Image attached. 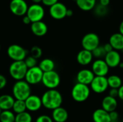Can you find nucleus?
<instances>
[{
  "label": "nucleus",
  "instance_id": "f257e3e1",
  "mask_svg": "<svg viewBox=\"0 0 123 122\" xmlns=\"http://www.w3.org/2000/svg\"><path fill=\"white\" fill-rule=\"evenodd\" d=\"M43 106L50 110H53L61 106L63 103V97L61 93L55 89H48L41 97Z\"/></svg>",
  "mask_w": 123,
  "mask_h": 122
},
{
  "label": "nucleus",
  "instance_id": "f03ea898",
  "mask_svg": "<svg viewBox=\"0 0 123 122\" xmlns=\"http://www.w3.org/2000/svg\"><path fill=\"white\" fill-rule=\"evenodd\" d=\"M12 94L15 99L25 101L31 95L30 85L25 80L17 81L12 87Z\"/></svg>",
  "mask_w": 123,
  "mask_h": 122
},
{
  "label": "nucleus",
  "instance_id": "7ed1b4c3",
  "mask_svg": "<svg viewBox=\"0 0 123 122\" xmlns=\"http://www.w3.org/2000/svg\"><path fill=\"white\" fill-rule=\"evenodd\" d=\"M90 93L91 88L88 85L77 82L71 90V96L75 101L81 103L89 99Z\"/></svg>",
  "mask_w": 123,
  "mask_h": 122
},
{
  "label": "nucleus",
  "instance_id": "20e7f679",
  "mask_svg": "<svg viewBox=\"0 0 123 122\" xmlns=\"http://www.w3.org/2000/svg\"><path fill=\"white\" fill-rule=\"evenodd\" d=\"M28 68L24 60L14 61L9 66V72L12 78L16 81L23 80L25 77Z\"/></svg>",
  "mask_w": 123,
  "mask_h": 122
},
{
  "label": "nucleus",
  "instance_id": "39448f33",
  "mask_svg": "<svg viewBox=\"0 0 123 122\" xmlns=\"http://www.w3.org/2000/svg\"><path fill=\"white\" fill-rule=\"evenodd\" d=\"M43 84L48 89L56 88L61 83V77L59 74L53 70L43 73L42 78Z\"/></svg>",
  "mask_w": 123,
  "mask_h": 122
},
{
  "label": "nucleus",
  "instance_id": "423d86ee",
  "mask_svg": "<svg viewBox=\"0 0 123 122\" xmlns=\"http://www.w3.org/2000/svg\"><path fill=\"white\" fill-rule=\"evenodd\" d=\"M43 71L37 65L28 68L26 73L25 80L30 85H36L42 82V78L43 76Z\"/></svg>",
  "mask_w": 123,
  "mask_h": 122
},
{
  "label": "nucleus",
  "instance_id": "0eeeda50",
  "mask_svg": "<svg viewBox=\"0 0 123 122\" xmlns=\"http://www.w3.org/2000/svg\"><path fill=\"white\" fill-rule=\"evenodd\" d=\"M99 45H100V39L99 37L96 33L89 32L86 34L82 37L81 45L83 49L92 51Z\"/></svg>",
  "mask_w": 123,
  "mask_h": 122
},
{
  "label": "nucleus",
  "instance_id": "6e6552de",
  "mask_svg": "<svg viewBox=\"0 0 123 122\" xmlns=\"http://www.w3.org/2000/svg\"><path fill=\"white\" fill-rule=\"evenodd\" d=\"M27 50L19 45H11L7 48V55L13 61L24 60L27 57Z\"/></svg>",
  "mask_w": 123,
  "mask_h": 122
},
{
  "label": "nucleus",
  "instance_id": "1a4fd4ad",
  "mask_svg": "<svg viewBox=\"0 0 123 122\" xmlns=\"http://www.w3.org/2000/svg\"><path fill=\"white\" fill-rule=\"evenodd\" d=\"M26 14L32 22L41 21L45 16V9L40 4H33L28 6Z\"/></svg>",
  "mask_w": 123,
  "mask_h": 122
},
{
  "label": "nucleus",
  "instance_id": "9d476101",
  "mask_svg": "<svg viewBox=\"0 0 123 122\" xmlns=\"http://www.w3.org/2000/svg\"><path fill=\"white\" fill-rule=\"evenodd\" d=\"M109 88L107 78L106 76H97L90 83V88L96 93H102Z\"/></svg>",
  "mask_w": 123,
  "mask_h": 122
},
{
  "label": "nucleus",
  "instance_id": "9b49d317",
  "mask_svg": "<svg viewBox=\"0 0 123 122\" xmlns=\"http://www.w3.org/2000/svg\"><path fill=\"white\" fill-rule=\"evenodd\" d=\"M67 10L68 8L64 4L58 1L57 3L50 6L49 13L53 19L56 20H61L66 17Z\"/></svg>",
  "mask_w": 123,
  "mask_h": 122
},
{
  "label": "nucleus",
  "instance_id": "f8f14e48",
  "mask_svg": "<svg viewBox=\"0 0 123 122\" xmlns=\"http://www.w3.org/2000/svg\"><path fill=\"white\" fill-rule=\"evenodd\" d=\"M9 9L14 15L22 17L27 14L28 6L25 0H12L9 4Z\"/></svg>",
  "mask_w": 123,
  "mask_h": 122
},
{
  "label": "nucleus",
  "instance_id": "ddd939ff",
  "mask_svg": "<svg viewBox=\"0 0 123 122\" xmlns=\"http://www.w3.org/2000/svg\"><path fill=\"white\" fill-rule=\"evenodd\" d=\"M110 68L105 59H96L92 62V70L97 76H106L109 73Z\"/></svg>",
  "mask_w": 123,
  "mask_h": 122
},
{
  "label": "nucleus",
  "instance_id": "4468645a",
  "mask_svg": "<svg viewBox=\"0 0 123 122\" xmlns=\"http://www.w3.org/2000/svg\"><path fill=\"white\" fill-rule=\"evenodd\" d=\"M25 101L27 110H28L29 111H32V112L37 111L40 110L43 106L41 98L37 95L31 94L30 96H28V98H27L25 100Z\"/></svg>",
  "mask_w": 123,
  "mask_h": 122
},
{
  "label": "nucleus",
  "instance_id": "2eb2a0df",
  "mask_svg": "<svg viewBox=\"0 0 123 122\" xmlns=\"http://www.w3.org/2000/svg\"><path fill=\"white\" fill-rule=\"evenodd\" d=\"M105 60L110 68H117L121 63V55L117 50H113L107 52L105 57Z\"/></svg>",
  "mask_w": 123,
  "mask_h": 122
},
{
  "label": "nucleus",
  "instance_id": "dca6fc26",
  "mask_svg": "<svg viewBox=\"0 0 123 122\" xmlns=\"http://www.w3.org/2000/svg\"><path fill=\"white\" fill-rule=\"evenodd\" d=\"M95 75L92 70L82 69L78 72L76 75V80L78 83H81L89 86L90 85Z\"/></svg>",
  "mask_w": 123,
  "mask_h": 122
},
{
  "label": "nucleus",
  "instance_id": "f3484780",
  "mask_svg": "<svg viewBox=\"0 0 123 122\" xmlns=\"http://www.w3.org/2000/svg\"><path fill=\"white\" fill-rule=\"evenodd\" d=\"M94 56L92 52L86 49H82L80 50L76 55V60L78 63L82 66H86L89 65L93 60Z\"/></svg>",
  "mask_w": 123,
  "mask_h": 122
},
{
  "label": "nucleus",
  "instance_id": "a211bd4d",
  "mask_svg": "<svg viewBox=\"0 0 123 122\" xmlns=\"http://www.w3.org/2000/svg\"><path fill=\"white\" fill-rule=\"evenodd\" d=\"M30 29L32 32L37 37H43L46 35L48 32V26L47 24L41 21H37L32 22L30 25Z\"/></svg>",
  "mask_w": 123,
  "mask_h": 122
},
{
  "label": "nucleus",
  "instance_id": "6ab92c4d",
  "mask_svg": "<svg viewBox=\"0 0 123 122\" xmlns=\"http://www.w3.org/2000/svg\"><path fill=\"white\" fill-rule=\"evenodd\" d=\"M68 118L67 110L61 106L53 110L52 119L55 122H66Z\"/></svg>",
  "mask_w": 123,
  "mask_h": 122
},
{
  "label": "nucleus",
  "instance_id": "aec40b11",
  "mask_svg": "<svg viewBox=\"0 0 123 122\" xmlns=\"http://www.w3.org/2000/svg\"><path fill=\"white\" fill-rule=\"evenodd\" d=\"M117 101L116 98L112 97L110 96H105L102 101V107L108 112H112L116 111L117 107Z\"/></svg>",
  "mask_w": 123,
  "mask_h": 122
},
{
  "label": "nucleus",
  "instance_id": "412c9836",
  "mask_svg": "<svg viewBox=\"0 0 123 122\" xmlns=\"http://www.w3.org/2000/svg\"><path fill=\"white\" fill-rule=\"evenodd\" d=\"M94 122H111L110 112L104 109H98L95 110L92 114Z\"/></svg>",
  "mask_w": 123,
  "mask_h": 122
},
{
  "label": "nucleus",
  "instance_id": "4be33fe9",
  "mask_svg": "<svg viewBox=\"0 0 123 122\" xmlns=\"http://www.w3.org/2000/svg\"><path fill=\"white\" fill-rule=\"evenodd\" d=\"M109 42L114 50H123V35L120 32L112 34L109 39Z\"/></svg>",
  "mask_w": 123,
  "mask_h": 122
},
{
  "label": "nucleus",
  "instance_id": "5701e85b",
  "mask_svg": "<svg viewBox=\"0 0 123 122\" xmlns=\"http://www.w3.org/2000/svg\"><path fill=\"white\" fill-rule=\"evenodd\" d=\"M15 99L9 94L0 96V108L1 110H11L12 109Z\"/></svg>",
  "mask_w": 123,
  "mask_h": 122
},
{
  "label": "nucleus",
  "instance_id": "b1692460",
  "mask_svg": "<svg viewBox=\"0 0 123 122\" xmlns=\"http://www.w3.org/2000/svg\"><path fill=\"white\" fill-rule=\"evenodd\" d=\"M77 6L84 12L93 10L97 4V0H75Z\"/></svg>",
  "mask_w": 123,
  "mask_h": 122
},
{
  "label": "nucleus",
  "instance_id": "393cba45",
  "mask_svg": "<svg viewBox=\"0 0 123 122\" xmlns=\"http://www.w3.org/2000/svg\"><path fill=\"white\" fill-rule=\"evenodd\" d=\"M38 66L44 73L48 72L55 69V63L53 60L50 58H45L40 61Z\"/></svg>",
  "mask_w": 123,
  "mask_h": 122
},
{
  "label": "nucleus",
  "instance_id": "a878e982",
  "mask_svg": "<svg viewBox=\"0 0 123 122\" xmlns=\"http://www.w3.org/2000/svg\"><path fill=\"white\" fill-rule=\"evenodd\" d=\"M107 82L110 88H119L123 85L122 79L117 75H112L107 78Z\"/></svg>",
  "mask_w": 123,
  "mask_h": 122
},
{
  "label": "nucleus",
  "instance_id": "bb28decb",
  "mask_svg": "<svg viewBox=\"0 0 123 122\" xmlns=\"http://www.w3.org/2000/svg\"><path fill=\"white\" fill-rule=\"evenodd\" d=\"M15 116L11 110H2L0 114V122H14Z\"/></svg>",
  "mask_w": 123,
  "mask_h": 122
},
{
  "label": "nucleus",
  "instance_id": "cd10ccee",
  "mask_svg": "<svg viewBox=\"0 0 123 122\" xmlns=\"http://www.w3.org/2000/svg\"><path fill=\"white\" fill-rule=\"evenodd\" d=\"M13 112L17 114H19L22 112H24L27 110V107H26V104H25V101L23 100H18V99H15L12 109Z\"/></svg>",
  "mask_w": 123,
  "mask_h": 122
},
{
  "label": "nucleus",
  "instance_id": "c85d7f7f",
  "mask_svg": "<svg viewBox=\"0 0 123 122\" xmlns=\"http://www.w3.org/2000/svg\"><path fill=\"white\" fill-rule=\"evenodd\" d=\"M93 10H94V14L97 17H104L109 12L108 7L105 6H103V5L100 4L99 3L98 4H96V6L94 8Z\"/></svg>",
  "mask_w": 123,
  "mask_h": 122
},
{
  "label": "nucleus",
  "instance_id": "c756f323",
  "mask_svg": "<svg viewBox=\"0 0 123 122\" xmlns=\"http://www.w3.org/2000/svg\"><path fill=\"white\" fill-rule=\"evenodd\" d=\"M15 122H32V117L29 112L25 111L16 114Z\"/></svg>",
  "mask_w": 123,
  "mask_h": 122
},
{
  "label": "nucleus",
  "instance_id": "7c9ffc66",
  "mask_svg": "<svg viewBox=\"0 0 123 122\" xmlns=\"http://www.w3.org/2000/svg\"><path fill=\"white\" fill-rule=\"evenodd\" d=\"M94 58H97V59H103L105 58L107 52L105 51L103 45H99L98 47H97L94 50L92 51Z\"/></svg>",
  "mask_w": 123,
  "mask_h": 122
},
{
  "label": "nucleus",
  "instance_id": "2f4dec72",
  "mask_svg": "<svg viewBox=\"0 0 123 122\" xmlns=\"http://www.w3.org/2000/svg\"><path fill=\"white\" fill-rule=\"evenodd\" d=\"M27 67L28 68H32V67H35L37 65V59L35 58L34 57H32V55L30 56H27L25 58V59L24 60Z\"/></svg>",
  "mask_w": 123,
  "mask_h": 122
},
{
  "label": "nucleus",
  "instance_id": "473e14b6",
  "mask_svg": "<svg viewBox=\"0 0 123 122\" xmlns=\"http://www.w3.org/2000/svg\"><path fill=\"white\" fill-rule=\"evenodd\" d=\"M30 54L32 57H34L36 59L40 58L43 55L42 49L38 46H33L30 50Z\"/></svg>",
  "mask_w": 123,
  "mask_h": 122
},
{
  "label": "nucleus",
  "instance_id": "72a5a7b5",
  "mask_svg": "<svg viewBox=\"0 0 123 122\" xmlns=\"http://www.w3.org/2000/svg\"><path fill=\"white\" fill-rule=\"evenodd\" d=\"M35 122H53V120L48 115H40L36 119Z\"/></svg>",
  "mask_w": 123,
  "mask_h": 122
},
{
  "label": "nucleus",
  "instance_id": "f704fd0d",
  "mask_svg": "<svg viewBox=\"0 0 123 122\" xmlns=\"http://www.w3.org/2000/svg\"><path fill=\"white\" fill-rule=\"evenodd\" d=\"M110 119H111V122H116L119 118V114L116 111L110 112Z\"/></svg>",
  "mask_w": 123,
  "mask_h": 122
},
{
  "label": "nucleus",
  "instance_id": "c9c22d12",
  "mask_svg": "<svg viewBox=\"0 0 123 122\" xmlns=\"http://www.w3.org/2000/svg\"><path fill=\"white\" fill-rule=\"evenodd\" d=\"M6 83H7V81L5 76L0 74V90L3 89L6 86Z\"/></svg>",
  "mask_w": 123,
  "mask_h": 122
},
{
  "label": "nucleus",
  "instance_id": "e433bc0d",
  "mask_svg": "<svg viewBox=\"0 0 123 122\" xmlns=\"http://www.w3.org/2000/svg\"><path fill=\"white\" fill-rule=\"evenodd\" d=\"M58 1V0H42V3L47 6H51L52 5L57 3Z\"/></svg>",
  "mask_w": 123,
  "mask_h": 122
},
{
  "label": "nucleus",
  "instance_id": "4c0bfd02",
  "mask_svg": "<svg viewBox=\"0 0 123 122\" xmlns=\"http://www.w3.org/2000/svg\"><path fill=\"white\" fill-rule=\"evenodd\" d=\"M109 96L114 98L118 97V88H111L109 91Z\"/></svg>",
  "mask_w": 123,
  "mask_h": 122
},
{
  "label": "nucleus",
  "instance_id": "58836bf2",
  "mask_svg": "<svg viewBox=\"0 0 123 122\" xmlns=\"http://www.w3.org/2000/svg\"><path fill=\"white\" fill-rule=\"evenodd\" d=\"M103 47H104V48H105V51L107 52V53L114 50V49H113V47H112V45H110V42L106 43L105 45H103Z\"/></svg>",
  "mask_w": 123,
  "mask_h": 122
},
{
  "label": "nucleus",
  "instance_id": "ea45409f",
  "mask_svg": "<svg viewBox=\"0 0 123 122\" xmlns=\"http://www.w3.org/2000/svg\"><path fill=\"white\" fill-rule=\"evenodd\" d=\"M22 22H23V23H24L25 24H31V23H32L30 19L27 17V14L24 15V17H23V18H22Z\"/></svg>",
  "mask_w": 123,
  "mask_h": 122
},
{
  "label": "nucleus",
  "instance_id": "a19ab883",
  "mask_svg": "<svg viewBox=\"0 0 123 122\" xmlns=\"http://www.w3.org/2000/svg\"><path fill=\"white\" fill-rule=\"evenodd\" d=\"M118 97L123 101V84L118 88Z\"/></svg>",
  "mask_w": 123,
  "mask_h": 122
},
{
  "label": "nucleus",
  "instance_id": "79ce46f5",
  "mask_svg": "<svg viewBox=\"0 0 123 122\" xmlns=\"http://www.w3.org/2000/svg\"><path fill=\"white\" fill-rule=\"evenodd\" d=\"M99 4L105 6H108L110 3V0H99Z\"/></svg>",
  "mask_w": 123,
  "mask_h": 122
},
{
  "label": "nucleus",
  "instance_id": "37998d69",
  "mask_svg": "<svg viewBox=\"0 0 123 122\" xmlns=\"http://www.w3.org/2000/svg\"><path fill=\"white\" fill-rule=\"evenodd\" d=\"M73 14H74V12H73V10H72V9H68V10H67V13H66V17H70L73 16Z\"/></svg>",
  "mask_w": 123,
  "mask_h": 122
},
{
  "label": "nucleus",
  "instance_id": "c03bdc74",
  "mask_svg": "<svg viewBox=\"0 0 123 122\" xmlns=\"http://www.w3.org/2000/svg\"><path fill=\"white\" fill-rule=\"evenodd\" d=\"M119 32H120L123 35V20L121 22V23L120 24V27H119Z\"/></svg>",
  "mask_w": 123,
  "mask_h": 122
},
{
  "label": "nucleus",
  "instance_id": "a18cd8bd",
  "mask_svg": "<svg viewBox=\"0 0 123 122\" xmlns=\"http://www.w3.org/2000/svg\"><path fill=\"white\" fill-rule=\"evenodd\" d=\"M33 4H40V2H42V0H31Z\"/></svg>",
  "mask_w": 123,
  "mask_h": 122
},
{
  "label": "nucleus",
  "instance_id": "49530a36",
  "mask_svg": "<svg viewBox=\"0 0 123 122\" xmlns=\"http://www.w3.org/2000/svg\"><path fill=\"white\" fill-rule=\"evenodd\" d=\"M1 111H2V110H1V108H0V114H1Z\"/></svg>",
  "mask_w": 123,
  "mask_h": 122
},
{
  "label": "nucleus",
  "instance_id": "de8ad7c7",
  "mask_svg": "<svg viewBox=\"0 0 123 122\" xmlns=\"http://www.w3.org/2000/svg\"><path fill=\"white\" fill-rule=\"evenodd\" d=\"M0 50H1V45H0Z\"/></svg>",
  "mask_w": 123,
  "mask_h": 122
},
{
  "label": "nucleus",
  "instance_id": "09e8293b",
  "mask_svg": "<svg viewBox=\"0 0 123 122\" xmlns=\"http://www.w3.org/2000/svg\"><path fill=\"white\" fill-rule=\"evenodd\" d=\"M122 122H123V121H122Z\"/></svg>",
  "mask_w": 123,
  "mask_h": 122
},
{
  "label": "nucleus",
  "instance_id": "8fccbe9b",
  "mask_svg": "<svg viewBox=\"0 0 123 122\" xmlns=\"http://www.w3.org/2000/svg\"></svg>",
  "mask_w": 123,
  "mask_h": 122
},
{
  "label": "nucleus",
  "instance_id": "3c124183",
  "mask_svg": "<svg viewBox=\"0 0 123 122\" xmlns=\"http://www.w3.org/2000/svg\"></svg>",
  "mask_w": 123,
  "mask_h": 122
}]
</instances>
